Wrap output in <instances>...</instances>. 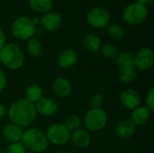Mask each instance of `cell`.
Masks as SVG:
<instances>
[{"label": "cell", "instance_id": "6da1fadb", "mask_svg": "<svg viewBox=\"0 0 154 153\" xmlns=\"http://www.w3.org/2000/svg\"><path fill=\"white\" fill-rule=\"evenodd\" d=\"M36 116L37 112L34 104L24 98L14 101L8 109V117L11 124L21 128L29 126L34 122Z\"/></svg>", "mask_w": 154, "mask_h": 153}, {"label": "cell", "instance_id": "7a4b0ae2", "mask_svg": "<svg viewBox=\"0 0 154 153\" xmlns=\"http://www.w3.org/2000/svg\"><path fill=\"white\" fill-rule=\"evenodd\" d=\"M21 142L32 152H43L48 149L49 142L45 133L37 128H31L23 132Z\"/></svg>", "mask_w": 154, "mask_h": 153}, {"label": "cell", "instance_id": "3957f363", "mask_svg": "<svg viewBox=\"0 0 154 153\" xmlns=\"http://www.w3.org/2000/svg\"><path fill=\"white\" fill-rule=\"evenodd\" d=\"M0 60L2 64L13 70L19 69L24 63L23 53L14 43L5 44L0 50Z\"/></svg>", "mask_w": 154, "mask_h": 153}, {"label": "cell", "instance_id": "277c9868", "mask_svg": "<svg viewBox=\"0 0 154 153\" xmlns=\"http://www.w3.org/2000/svg\"><path fill=\"white\" fill-rule=\"evenodd\" d=\"M11 32L16 39L25 41L32 38L36 33V25L30 17L20 16L13 22Z\"/></svg>", "mask_w": 154, "mask_h": 153}, {"label": "cell", "instance_id": "5b68a950", "mask_svg": "<svg viewBox=\"0 0 154 153\" xmlns=\"http://www.w3.org/2000/svg\"><path fill=\"white\" fill-rule=\"evenodd\" d=\"M107 114L103 108H92L84 117V124L88 132H99L104 129L107 124Z\"/></svg>", "mask_w": 154, "mask_h": 153}, {"label": "cell", "instance_id": "8992f818", "mask_svg": "<svg viewBox=\"0 0 154 153\" xmlns=\"http://www.w3.org/2000/svg\"><path fill=\"white\" fill-rule=\"evenodd\" d=\"M147 6L135 2L128 5L123 12L124 21L130 25H138L143 23L147 18Z\"/></svg>", "mask_w": 154, "mask_h": 153}, {"label": "cell", "instance_id": "52a82bcc", "mask_svg": "<svg viewBox=\"0 0 154 153\" xmlns=\"http://www.w3.org/2000/svg\"><path fill=\"white\" fill-rule=\"evenodd\" d=\"M45 134L48 142L53 145H64L70 139V132L69 129L64 124L59 123L51 124Z\"/></svg>", "mask_w": 154, "mask_h": 153}, {"label": "cell", "instance_id": "ba28073f", "mask_svg": "<svg viewBox=\"0 0 154 153\" xmlns=\"http://www.w3.org/2000/svg\"><path fill=\"white\" fill-rule=\"evenodd\" d=\"M87 21L94 28L102 29L109 24L110 14L108 11L100 6L92 8L87 14Z\"/></svg>", "mask_w": 154, "mask_h": 153}, {"label": "cell", "instance_id": "9c48e42d", "mask_svg": "<svg viewBox=\"0 0 154 153\" xmlns=\"http://www.w3.org/2000/svg\"><path fill=\"white\" fill-rule=\"evenodd\" d=\"M154 64V51L152 49L143 47L134 55V66L137 70H147Z\"/></svg>", "mask_w": 154, "mask_h": 153}, {"label": "cell", "instance_id": "30bf717a", "mask_svg": "<svg viewBox=\"0 0 154 153\" xmlns=\"http://www.w3.org/2000/svg\"><path fill=\"white\" fill-rule=\"evenodd\" d=\"M120 102L125 108L133 111L136 107L140 106L141 96L135 89L126 88L120 94Z\"/></svg>", "mask_w": 154, "mask_h": 153}, {"label": "cell", "instance_id": "8fae6325", "mask_svg": "<svg viewBox=\"0 0 154 153\" xmlns=\"http://www.w3.org/2000/svg\"><path fill=\"white\" fill-rule=\"evenodd\" d=\"M34 106L37 114L42 116H51L59 110L58 102L51 97H42Z\"/></svg>", "mask_w": 154, "mask_h": 153}, {"label": "cell", "instance_id": "7c38bea8", "mask_svg": "<svg viewBox=\"0 0 154 153\" xmlns=\"http://www.w3.org/2000/svg\"><path fill=\"white\" fill-rule=\"evenodd\" d=\"M43 29L52 32L59 29L62 23V16L57 12H47L43 14L40 21Z\"/></svg>", "mask_w": 154, "mask_h": 153}, {"label": "cell", "instance_id": "4fadbf2b", "mask_svg": "<svg viewBox=\"0 0 154 153\" xmlns=\"http://www.w3.org/2000/svg\"><path fill=\"white\" fill-rule=\"evenodd\" d=\"M52 91L57 96L60 98H67L72 93V85L68 78L59 77L52 84Z\"/></svg>", "mask_w": 154, "mask_h": 153}, {"label": "cell", "instance_id": "5bb4252c", "mask_svg": "<svg viewBox=\"0 0 154 153\" xmlns=\"http://www.w3.org/2000/svg\"><path fill=\"white\" fill-rule=\"evenodd\" d=\"M23 134V129L14 124H8L5 125L2 130V135L4 139L9 143L20 142Z\"/></svg>", "mask_w": 154, "mask_h": 153}, {"label": "cell", "instance_id": "9a60e30c", "mask_svg": "<svg viewBox=\"0 0 154 153\" xmlns=\"http://www.w3.org/2000/svg\"><path fill=\"white\" fill-rule=\"evenodd\" d=\"M69 141L78 148H86L91 142V135L88 131L79 128L70 133Z\"/></svg>", "mask_w": 154, "mask_h": 153}, {"label": "cell", "instance_id": "2e32d148", "mask_svg": "<svg viewBox=\"0 0 154 153\" xmlns=\"http://www.w3.org/2000/svg\"><path fill=\"white\" fill-rule=\"evenodd\" d=\"M78 62V54L71 49L63 50L57 58V63L61 69H70Z\"/></svg>", "mask_w": 154, "mask_h": 153}, {"label": "cell", "instance_id": "e0dca14e", "mask_svg": "<svg viewBox=\"0 0 154 153\" xmlns=\"http://www.w3.org/2000/svg\"><path fill=\"white\" fill-rule=\"evenodd\" d=\"M152 112L145 106H140L134 109L131 114V121L135 124V126H143L145 125L150 118Z\"/></svg>", "mask_w": 154, "mask_h": 153}, {"label": "cell", "instance_id": "ac0fdd59", "mask_svg": "<svg viewBox=\"0 0 154 153\" xmlns=\"http://www.w3.org/2000/svg\"><path fill=\"white\" fill-rule=\"evenodd\" d=\"M136 131V126L135 124L131 121V119H123L121 120L116 129V135L124 140L131 138Z\"/></svg>", "mask_w": 154, "mask_h": 153}, {"label": "cell", "instance_id": "d6986e66", "mask_svg": "<svg viewBox=\"0 0 154 153\" xmlns=\"http://www.w3.org/2000/svg\"><path fill=\"white\" fill-rule=\"evenodd\" d=\"M82 46L89 52H97L101 48V40L95 33H88L82 40Z\"/></svg>", "mask_w": 154, "mask_h": 153}, {"label": "cell", "instance_id": "ffe728a7", "mask_svg": "<svg viewBox=\"0 0 154 153\" xmlns=\"http://www.w3.org/2000/svg\"><path fill=\"white\" fill-rule=\"evenodd\" d=\"M136 77H137V69L134 65L120 68L118 73V78L122 83L130 84L133 81H134Z\"/></svg>", "mask_w": 154, "mask_h": 153}, {"label": "cell", "instance_id": "44dd1931", "mask_svg": "<svg viewBox=\"0 0 154 153\" xmlns=\"http://www.w3.org/2000/svg\"><path fill=\"white\" fill-rule=\"evenodd\" d=\"M25 95H26L25 99L35 105L38 101H40L43 97V89L40 85L32 84L27 87Z\"/></svg>", "mask_w": 154, "mask_h": 153}, {"label": "cell", "instance_id": "7402d4cb", "mask_svg": "<svg viewBox=\"0 0 154 153\" xmlns=\"http://www.w3.org/2000/svg\"><path fill=\"white\" fill-rule=\"evenodd\" d=\"M29 5L31 8L35 12L45 14L52 9L53 1L52 0H29Z\"/></svg>", "mask_w": 154, "mask_h": 153}, {"label": "cell", "instance_id": "603a6c76", "mask_svg": "<svg viewBox=\"0 0 154 153\" xmlns=\"http://www.w3.org/2000/svg\"><path fill=\"white\" fill-rule=\"evenodd\" d=\"M27 52L32 57H38L41 55L42 51V45L41 41L36 38H31L28 40L27 45H26Z\"/></svg>", "mask_w": 154, "mask_h": 153}, {"label": "cell", "instance_id": "cb8c5ba5", "mask_svg": "<svg viewBox=\"0 0 154 153\" xmlns=\"http://www.w3.org/2000/svg\"><path fill=\"white\" fill-rule=\"evenodd\" d=\"M100 52L103 57L107 60H116L119 54L118 48L112 43H106L100 48Z\"/></svg>", "mask_w": 154, "mask_h": 153}, {"label": "cell", "instance_id": "d4e9b609", "mask_svg": "<svg viewBox=\"0 0 154 153\" xmlns=\"http://www.w3.org/2000/svg\"><path fill=\"white\" fill-rule=\"evenodd\" d=\"M107 32L108 35L116 41H120L125 37V29L121 24L118 23L109 24L107 27Z\"/></svg>", "mask_w": 154, "mask_h": 153}, {"label": "cell", "instance_id": "484cf974", "mask_svg": "<svg viewBox=\"0 0 154 153\" xmlns=\"http://www.w3.org/2000/svg\"><path fill=\"white\" fill-rule=\"evenodd\" d=\"M116 62L119 68L134 65V54L130 51H123L118 54Z\"/></svg>", "mask_w": 154, "mask_h": 153}, {"label": "cell", "instance_id": "4316f807", "mask_svg": "<svg viewBox=\"0 0 154 153\" xmlns=\"http://www.w3.org/2000/svg\"><path fill=\"white\" fill-rule=\"evenodd\" d=\"M63 124L71 133V132H73V131L79 128V126L81 124V119L78 115H69L65 119V122H64Z\"/></svg>", "mask_w": 154, "mask_h": 153}, {"label": "cell", "instance_id": "83f0119b", "mask_svg": "<svg viewBox=\"0 0 154 153\" xmlns=\"http://www.w3.org/2000/svg\"><path fill=\"white\" fill-rule=\"evenodd\" d=\"M104 96L100 93H95L90 98V106L92 108H102L104 105Z\"/></svg>", "mask_w": 154, "mask_h": 153}, {"label": "cell", "instance_id": "f1b7e54d", "mask_svg": "<svg viewBox=\"0 0 154 153\" xmlns=\"http://www.w3.org/2000/svg\"><path fill=\"white\" fill-rule=\"evenodd\" d=\"M5 153H26V148L23 145L21 142L9 143L5 150Z\"/></svg>", "mask_w": 154, "mask_h": 153}, {"label": "cell", "instance_id": "f546056e", "mask_svg": "<svg viewBox=\"0 0 154 153\" xmlns=\"http://www.w3.org/2000/svg\"><path fill=\"white\" fill-rule=\"evenodd\" d=\"M147 108H149V110L151 112L154 111V87H152L150 89V91L148 92L147 97H146V106Z\"/></svg>", "mask_w": 154, "mask_h": 153}, {"label": "cell", "instance_id": "4dcf8cb0", "mask_svg": "<svg viewBox=\"0 0 154 153\" xmlns=\"http://www.w3.org/2000/svg\"><path fill=\"white\" fill-rule=\"evenodd\" d=\"M5 86H6V77L4 74V72L0 70V94L4 91Z\"/></svg>", "mask_w": 154, "mask_h": 153}, {"label": "cell", "instance_id": "1f68e13d", "mask_svg": "<svg viewBox=\"0 0 154 153\" xmlns=\"http://www.w3.org/2000/svg\"><path fill=\"white\" fill-rule=\"evenodd\" d=\"M5 41H6L5 34V32H3V30L0 29V50L6 44Z\"/></svg>", "mask_w": 154, "mask_h": 153}, {"label": "cell", "instance_id": "d6a6232c", "mask_svg": "<svg viewBox=\"0 0 154 153\" xmlns=\"http://www.w3.org/2000/svg\"><path fill=\"white\" fill-rule=\"evenodd\" d=\"M7 113V109L6 107L3 105V104H0V119H2Z\"/></svg>", "mask_w": 154, "mask_h": 153}, {"label": "cell", "instance_id": "836d02e7", "mask_svg": "<svg viewBox=\"0 0 154 153\" xmlns=\"http://www.w3.org/2000/svg\"><path fill=\"white\" fill-rule=\"evenodd\" d=\"M153 0H135V3H138V4H141V5H150L151 3H152Z\"/></svg>", "mask_w": 154, "mask_h": 153}, {"label": "cell", "instance_id": "e575fe53", "mask_svg": "<svg viewBox=\"0 0 154 153\" xmlns=\"http://www.w3.org/2000/svg\"><path fill=\"white\" fill-rule=\"evenodd\" d=\"M32 21H33V23H34L35 25H37V24L40 23V20H39V18H38V17H35L34 19H32Z\"/></svg>", "mask_w": 154, "mask_h": 153}, {"label": "cell", "instance_id": "d590c367", "mask_svg": "<svg viewBox=\"0 0 154 153\" xmlns=\"http://www.w3.org/2000/svg\"><path fill=\"white\" fill-rule=\"evenodd\" d=\"M58 153H69V152H68V151H60V152H58Z\"/></svg>", "mask_w": 154, "mask_h": 153}, {"label": "cell", "instance_id": "8d00e7d4", "mask_svg": "<svg viewBox=\"0 0 154 153\" xmlns=\"http://www.w3.org/2000/svg\"><path fill=\"white\" fill-rule=\"evenodd\" d=\"M1 64H2V62H1V60H0V66H1Z\"/></svg>", "mask_w": 154, "mask_h": 153}, {"label": "cell", "instance_id": "74e56055", "mask_svg": "<svg viewBox=\"0 0 154 153\" xmlns=\"http://www.w3.org/2000/svg\"><path fill=\"white\" fill-rule=\"evenodd\" d=\"M0 153H2V152H1V151H0Z\"/></svg>", "mask_w": 154, "mask_h": 153}]
</instances>
